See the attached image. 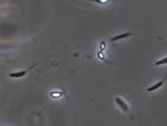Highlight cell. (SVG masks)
I'll return each instance as SVG.
<instances>
[{
	"mask_svg": "<svg viewBox=\"0 0 167 126\" xmlns=\"http://www.w3.org/2000/svg\"><path fill=\"white\" fill-rule=\"evenodd\" d=\"M115 103H117V105L119 106V107L121 108V109L123 110L124 112H129V106H128V104H127L126 102L124 101L122 98H120V96L115 98Z\"/></svg>",
	"mask_w": 167,
	"mask_h": 126,
	"instance_id": "3957f363",
	"label": "cell"
},
{
	"mask_svg": "<svg viewBox=\"0 0 167 126\" xmlns=\"http://www.w3.org/2000/svg\"><path fill=\"white\" fill-rule=\"evenodd\" d=\"M131 35H132V33H131V32L123 33V34H120V35H117V36L111 37V38H110V41L114 43V41H117V40H122V39H124V38H128V37H130Z\"/></svg>",
	"mask_w": 167,
	"mask_h": 126,
	"instance_id": "277c9868",
	"label": "cell"
},
{
	"mask_svg": "<svg viewBox=\"0 0 167 126\" xmlns=\"http://www.w3.org/2000/svg\"><path fill=\"white\" fill-rule=\"evenodd\" d=\"M166 64H167V55L165 57H163V58L159 59L158 61H155V66H162V65H166Z\"/></svg>",
	"mask_w": 167,
	"mask_h": 126,
	"instance_id": "5b68a950",
	"label": "cell"
},
{
	"mask_svg": "<svg viewBox=\"0 0 167 126\" xmlns=\"http://www.w3.org/2000/svg\"><path fill=\"white\" fill-rule=\"evenodd\" d=\"M166 79H167V73H166V75L161 79V81H159V82H158V83L153 84L152 86H150V87H148V89H147V92H152V91H155V90L160 89V88H161L162 86L164 85V83H165Z\"/></svg>",
	"mask_w": 167,
	"mask_h": 126,
	"instance_id": "7a4b0ae2",
	"label": "cell"
},
{
	"mask_svg": "<svg viewBox=\"0 0 167 126\" xmlns=\"http://www.w3.org/2000/svg\"><path fill=\"white\" fill-rule=\"evenodd\" d=\"M92 2H95V3H99V4H105L107 2H109L110 0H90Z\"/></svg>",
	"mask_w": 167,
	"mask_h": 126,
	"instance_id": "8992f818",
	"label": "cell"
},
{
	"mask_svg": "<svg viewBox=\"0 0 167 126\" xmlns=\"http://www.w3.org/2000/svg\"><path fill=\"white\" fill-rule=\"evenodd\" d=\"M35 66H36V64H33V65L31 66V67H29L28 69L22 70V71H18V72H12V73H10L9 75H10V77H14V79H21V77H23L29 71H31Z\"/></svg>",
	"mask_w": 167,
	"mask_h": 126,
	"instance_id": "6da1fadb",
	"label": "cell"
}]
</instances>
